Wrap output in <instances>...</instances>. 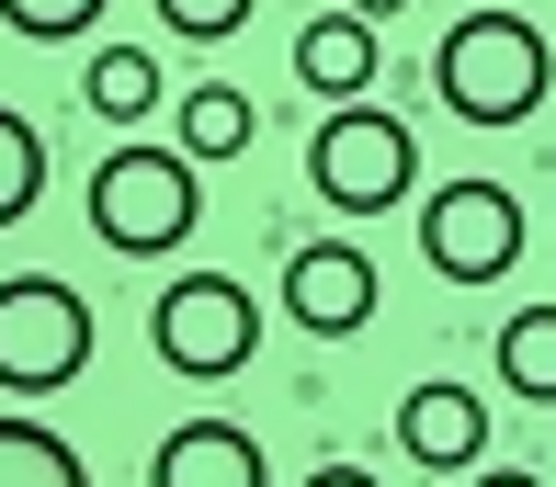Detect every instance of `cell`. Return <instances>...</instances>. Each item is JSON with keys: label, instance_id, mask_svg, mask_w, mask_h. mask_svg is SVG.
Returning <instances> with one entry per match:
<instances>
[{"label": "cell", "instance_id": "1", "mask_svg": "<svg viewBox=\"0 0 556 487\" xmlns=\"http://www.w3.org/2000/svg\"><path fill=\"white\" fill-rule=\"evenodd\" d=\"M545 80H556L545 23L500 12V0H477V12L432 46V91H443V114H466V125H522L545 102Z\"/></svg>", "mask_w": 556, "mask_h": 487}, {"label": "cell", "instance_id": "2", "mask_svg": "<svg viewBox=\"0 0 556 487\" xmlns=\"http://www.w3.org/2000/svg\"><path fill=\"white\" fill-rule=\"evenodd\" d=\"M205 216V182H193L182 148H103L91 170V239L125 249V261H170Z\"/></svg>", "mask_w": 556, "mask_h": 487}, {"label": "cell", "instance_id": "3", "mask_svg": "<svg viewBox=\"0 0 556 487\" xmlns=\"http://www.w3.org/2000/svg\"><path fill=\"white\" fill-rule=\"evenodd\" d=\"M307 182H318V204H341V216H387V204L420 182V137L387 102H330V125L307 137Z\"/></svg>", "mask_w": 556, "mask_h": 487}, {"label": "cell", "instance_id": "4", "mask_svg": "<svg viewBox=\"0 0 556 487\" xmlns=\"http://www.w3.org/2000/svg\"><path fill=\"white\" fill-rule=\"evenodd\" d=\"M91 363V295L58 272H12L0 284V386L12 397H58Z\"/></svg>", "mask_w": 556, "mask_h": 487}, {"label": "cell", "instance_id": "5", "mask_svg": "<svg viewBox=\"0 0 556 487\" xmlns=\"http://www.w3.org/2000/svg\"><path fill=\"white\" fill-rule=\"evenodd\" d=\"M148 341H160L170 374H193V386H227V374L250 363V341H262V306H250L227 272H182L160 306H148Z\"/></svg>", "mask_w": 556, "mask_h": 487}, {"label": "cell", "instance_id": "6", "mask_svg": "<svg viewBox=\"0 0 556 487\" xmlns=\"http://www.w3.org/2000/svg\"><path fill=\"white\" fill-rule=\"evenodd\" d=\"M420 261L443 284H500L522 261V193L511 182H443L420 204Z\"/></svg>", "mask_w": 556, "mask_h": 487}, {"label": "cell", "instance_id": "7", "mask_svg": "<svg viewBox=\"0 0 556 487\" xmlns=\"http://www.w3.org/2000/svg\"><path fill=\"white\" fill-rule=\"evenodd\" d=\"M285 318L307 329V341H352V329L375 318V261L341 249V239L295 249V261H285Z\"/></svg>", "mask_w": 556, "mask_h": 487}, {"label": "cell", "instance_id": "8", "mask_svg": "<svg viewBox=\"0 0 556 487\" xmlns=\"http://www.w3.org/2000/svg\"><path fill=\"white\" fill-rule=\"evenodd\" d=\"M397 453H420L432 476H466L477 453H489V408H477V386H443V374H420V386L397 397Z\"/></svg>", "mask_w": 556, "mask_h": 487}, {"label": "cell", "instance_id": "9", "mask_svg": "<svg viewBox=\"0 0 556 487\" xmlns=\"http://www.w3.org/2000/svg\"><path fill=\"white\" fill-rule=\"evenodd\" d=\"M148 487H273V465H262V443L239 420H182L148 453Z\"/></svg>", "mask_w": 556, "mask_h": 487}, {"label": "cell", "instance_id": "10", "mask_svg": "<svg viewBox=\"0 0 556 487\" xmlns=\"http://www.w3.org/2000/svg\"><path fill=\"white\" fill-rule=\"evenodd\" d=\"M295 80L330 91V102L375 91V23H364V12H318L307 35H295Z\"/></svg>", "mask_w": 556, "mask_h": 487}, {"label": "cell", "instance_id": "11", "mask_svg": "<svg viewBox=\"0 0 556 487\" xmlns=\"http://www.w3.org/2000/svg\"><path fill=\"white\" fill-rule=\"evenodd\" d=\"M0 487H91V476H80V453H68L46 420L0 408Z\"/></svg>", "mask_w": 556, "mask_h": 487}, {"label": "cell", "instance_id": "12", "mask_svg": "<svg viewBox=\"0 0 556 487\" xmlns=\"http://www.w3.org/2000/svg\"><path fill=\"white\" fill-rule=\"evenodd\" d=\"M80 102H91L103 125H137L148 102H160V57H148V46H103V57L80 68Z\"/></svg>", "mask_w": 556, "mask_h": 487}, {"label": "cell", "instance_id": "13", "mask_svg": "<svg viewBox=\"0 0 556 487\" xmlns=\"http://www.w3.org/2000/svg\"><path fill=\"white\" fill-rule=\"evenodd\" d=\"M239 148H250V91H182V159L193 170H205V159H239Z\"/></svg>", "mask_w": 556, "mask_h": 487}, {"label": "cell", "instance_id": "14", "mask_svg": "<svg viewBox=\"0 0 556 487\" xmlns=\"http://www.w3.org/2000/svg\"><path fill=\"white\" fill-rule=\"evenodd\" d=\"M500 374H511V397L556 408V306H522V318L500 329Z\"/></svg>", "mask_w": 556, "mask_h": 487}, {"label": "cell", "instance_id": "15", "mask_svg": "<svg viewBox=\"0 0 556 487\" xmlns=\"http://www.w3.org/2000/svg\"><path fill=\"white\" fill-rule=\"evenodd\" d=\"M35 193H46V137L0 102V227H23L35 216Z\"/></svg>", "mask_w": 556, "mask_h": 487}, {"label": "cell", "instance_id": "16", "mask_svg": "<svg viewBox=\"0 0 556 487\" xmlns=\"http://www.w3.org/2000/svg\"><path fill=\"white\" fill-rule=\"evenodd\" d=\"M0 23H12L23 46H68V35L103 23V0H0Z\"/></svg>", "mask_w": 556, "mask_h": 487}, {"label": "cell", "instance_id": "17", "mask_svg": "<svg viewBox=\"0 0 556 487\" xmlns=\"http://www.w3.org/2000/svg\"><path fill=\"white\" fill-rule=\"evenodd\" d=\"M160 23H170V35H193V46H216V35H239V23H250V0H160Z\"/></svg>", "mask_w": 556, "mask_h": 487}, {"label": "cell", "instance_id": "18", "mask_svg": "<svg viewBox=\"0 0 556 487\" xmlns=\"http://www.w3.org/2000/svg\"><path fill=\"white\" fill-rule=\"evenodd\" d=\"M477 487H545L534 465H477Z\"/></svg>", "mask_w": 556, "mask_h": 487}, {"label": "cell", "instance_id": "19", "mask_svg": "<svg viewBox=\"0 0 556 487\" xmlns=\"http://www.w3.org/2000/svg\"><path fill=\"white\" fill-rule=\"evenodd\" d=\"M295 487H375L364 465H318V476H295Z\"/></svg>", "mask_w": 556, "mask_h": 487}, {"label": "cell", "instance_id": "20", "mask_svg": "<svg viewBox=\"0 0 556 487\" xmlns=\"http://www.w3.org/2000/svg\"><path fill=\"white\" fill-rule=\"evenodd\" d=\"M352 12H364V23H397V12H409V0H352Z\"/></svg>", "mask_w": 556, "mask_h": 487}]
</instances>
